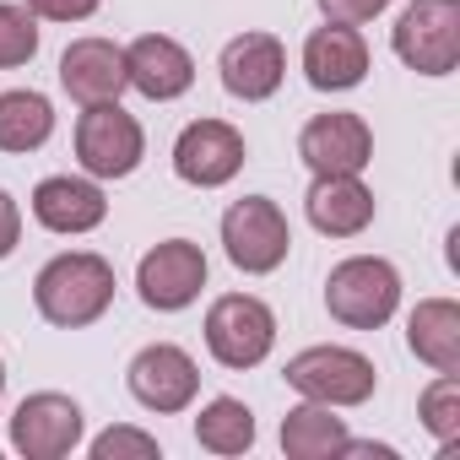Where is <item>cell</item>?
Masks as SVG:
<instances>
[{"instance_id":"1","label":"cell","mask_w":460,"mask_h":460,"mask_svg":"<svg viewBox=\"0 0 460 460\" xmlns=\"http://www.w3.org/2000/svg\"><path fill=\"white\" fill-rule=\"evenodd\" d=\"M33 304L49 325H66V331H82L93 325L109 304H114V266L103 255H55L39 282H33Z\"/></svg>"},{"instance_id":"2","label":"cell","mask_w":460,"mask_h":460,"mask_svg":"<svg viewBox=\"0 0 460 460\" xmlns=\"http://www.w3.org/2000/svg\"><path fill=\"white\" fill-rule=\"evenodd\" d=\"M401 304V277L379 255H352L325 277V309L347 331H379Z\"/></svg>"},{"instance_id":"3","label":"cell","mask_w":460,"mask_h":460,"mask_svg":"<svg viewBox=\"0 0 460 460\" xmlns=\"http://www.w3.org/2000/svg\"><path fill=\"white\" fill-rule=\"evenodd\" d=\"M395 55L422 76H449L460 66V0H411L390 33Z\"/></svg>"},{"instance_id":"4","label":"cell","mask_w":460,"mask_h":460,"mask_svg":"<svg viewBox=\"0 0 460 460\" xmlns=\"http://www.w3.org/2000/svg\"><path fill=\"white\" fill-rule=\"evenodd\" d=\"M222 244H227V261L250 277H266L288 261L293 250V234H288V217L277 200L266 195H250V200H234L222 217Z\"/></svg>"},{"instance_id":"5","label":"cell","mask_w":460,"mask_h":460,"mask_svg":"<svg viewBox=\"0 0 460 460\" xmlns=\"http://www.w3.org/2000/svg\"><path fill=\"white\" fill-rule=\"evenodd\" d=\"M271 341H277V314L250 293H227V298H217L206 309V347H211V358L222 368L266 363Z\"/></svg>"},{"instance_id":"6","label":"cell","mask_w":460,"mask_h":460,"mask_svg":"<svg viewBox=\"0 0 460 460\" xmlns=\"http://www.w3.org/2000/svg\"><path fill=\"white\" fill-rule=\"evenodd\" d=\"M288 385L325 406H363L374 395L379 374L352 347H304L298 358H288Z\"/></svg>"},{"instance_id":"7","label":"cell","mask_w":460,"mask_h":460,"mask_svg":"<svg viewBox=\"0 0 460 460\" xmlns=\"http://www.w3.org/2000/svg\"><path fill=\"white\" fill-rule=\"evenodd\" d=\"M146 152V136L136 125V114H125L119 103H93L82 119H76V157L93 179H125L136 173Z\"/></svg>"},{"instance_id":"8","label":"cell","mask_w":460,"mask_h":460,"mask_svg":"<svg viewBox=\"0 0 460 460\" xmlns=\"http://www.w3.org/2000/svg\"><path fill=\"white\" fill-rule=\"evenodd\" d=\"M136 288H141V304L146 309H163V314L195 304L200 288H206V255H200V244L168 239V244L146 250L141 255V271H136Z\"/></svg>"},{"instance_id":"9","label":"cell","mask_w":460,"mask_h":460,"mask_svg":"<svg viewBox=\"0 0 460 460\" xmlns=\"http://www.w3.org/2000/svg\"><path fill=\"white\" fill-rule=\"evenodd\" d=\"M244 168V136L222 119H195L173 141V173L195 190H217Z\"/></svg>"},{"instance_id":"10","label":"cell","mask_w":460,"mask_h":460,"mask_svg":"<svg viewBox=\"0 0 460 460\" xmlns=\"http://www.w3.org/2000/svg\"><path fill=\"white\" fill-rule=\"evenodd\" d=\"M130 395L146 406V411H184L200 390V368L184 347L173 341H157V347H141L130 358Z\"/></svg>"},{"instance_id":"11","label":"cell","mask_w":460,"mask_h":460,"mask_svg":"<svg viewBox=\"0 0 460 460\" xmlns=\"http://www.w3.org/2000/svg\"><path fill=\"white\" fill-rule=\"evenodd\" d=\"M82 438V406L60 390H39L17 406L12 417V444L28 455V460H60L71 455Z\"/></svg>"},{"instance_id":"12","label":"cell","mask_w":460,"mask_h":460,"mask_svg":"<svg viewBox=\"0 0 460 460\" xmlns=\"http://www.w3.org/2000/svg\"><path fill=\"white\" fill-rule=\"evenodd\" d=\"M60 87L93 109V103H119V93L130 87L125 76V49L109 44V39H76L66 55H60Z\"/></svg>"},{"instance_id":"13","label":"cell","mask_w":460,"mask_h":460,"mask_svg":"<svg viewBox=\"0 0 460 460\" xmlns=\"http://www.w3.org/2000/svg\"><path fill=\"white\" fill-rule=\"evenodd\" d=\"M298 157L314 173H363L374 157V136L358 114H314L298 136Z\"/></svg>"},{"instance_id":"14","label":"cell","mask_w":460,"mask_h":460,"mask_svg":"<svg viewBox=\"0 0 460 460\" xmlns=\"http://www.w3.org/2000/svg\"><path fill=\"white\" fill-rule=\"evenodd\" d=\"M125 76H130V87H136L141 98L168 103V98H184V93H190L195 60H190L184 44H173V39H163V33H146V39H136V44L125 49Z\"/></svg>"},{"instance_id":"15","label":"cell","mask_w":460,"mask_h":460,"mask_svg":"<svg viewBox=\"0 0 460 460\" xmlns=\"http://www.w3.org/2000/svg\"><path fill=\"white\" fill-rule=\"evenodd\" d=\"M304 76H309V87H320V93H347V87H358V82L368 76V44H363V33H358V28H341V22L314 28L309 44H304Z\"/></svg>"},{"instance_id":"16","label":"cell","mask_w":460,"mask_h":460,"mask_svg":"<svg viewBox=\"0 0 460 460\" xmlns=\"http://www.w3.org/2000/svg\"><path fill=\"white\" fill-rule=\"evenodd\" d=\"M222 87L244 98V103H261L282 87V71H288V55L271 33H239L234 44L222 49Z\"/></svg>"},{"instance_id":"17","label":"cell","mask_w":460,"mask_h":460,"mask_svg":"<svg viewBox=\"0 0 460 460\" xmlns=\"http://www.w3.org/2000/svg\"><path fill=\"white\" fill-rule=\"evenodd\" d=\"M33 217L49 227V234H93V227L109 217V200L93 179H71L55 173L33 190Z\"/></svg>"},{"instance_id":"18","label":"cell","mask_w":460,"mask_h":460,"mask_svg":"<svg viewBox=\"0 0 460 460\" xmlns=\"http://www.w3.org/2000/svg\"><path fill=\"white\" fill-rule=\"evenodd\" d=\"M304 206L325 239H352L374 222V195L363 190L358 173H314V190Z\"/></svg>"},{"instance_id":"19","label":"cell","mask_w":460,"mask_h":460,"mask_svg":"<svg viewBox=\"0 0 460 460\" xmlns=\"http://www.w3.org/2000/svg\"><path fill=\"white\" fill-rule=\"evenodd\" d=\"M406 341L411 352L438 368V374H460V309L449 298H428L411 309V325H406Z\"/></svg>"},{"instance_id":"20","label":"cell","mask_w":460,"mask_h":460,"mask_svg":"<svg viewBox=\"0 0 460 460\" xmlns=\"http://www.w3.org/2000/svg\"><path fill=\"white\" fill-rule=\"evenodd\" d=\"M347 444V422L336 417V406L325 401H309V406H293L282 417V449L293 460H325V455H341Z\"/></svg>"},{"instance_id":"21","label":"cell","mask_w":460,"mask_h":460,"mask_svg":"<svg viewBox=\"0 0 460 460\" xmlns=\"http://www.w3.org/2000/svg\"><path fill=\"white\" fill-rule=\"evenodd\" d=\"M55 136V109L44 93H0V152H33Z\"/></svg>"},{"instance_id":"22","label":"cell","mask_w":460,"mask_h":460,"mask_svg":"<svg viewBox=\"0 0 460 460\" xmlns=\"http://www.w3.org/2000/svg\"><path fill=\"white\" fill-rule=\"evenodd\" d=\"M195 438H200V449H211V455H244V449L255 444V411H250L244 401H234V395H217V401L195 417Z\"/></svg>"},{"instance_id":"23","label":"cell","mask_w":460,"mask_h":460,"mask_svg":"<svg viewBox=\"0 0 460 460\" xmlns=\"http://www.w3.org/2000/svg\"><path fill=\"white\" fill-rule=\"evenodd\" d=\"M39 55V28L28 6H0V71H17Z\"/></svg>"},{"instance_id":"24","label":"cell","mask_w":460,"mask_h":460,"mask_svg":"<svg viewBox=\"0 0 460 460\" xmlns=\"http://www.w3.org/2000/svg\"><path fill=\"white\" fill-rule=\"evenodd\" d=\"M417 411H422V422L449 444V438L460 433V379H455V374H438V379L422 390V406H417Z\"/></svg>"},{"instance_id":"25","label":"cell","mask_w":460,"mask_h":460,"mask_svg":"<svg viewBox=\"0 0 460 460\" xmlns=\"http://www.w3.org/2000/svg\"><path fill=\"white\" fill-rule=\"evenodd\" d=\"M157 460V438L152 433H136V428H109L93 438V460Z\"/></svg>"},{"instance_id":"26","label":"cell","mask_w":460,"mask_h":460,"mask_svg":"<svg viewBox=\"0 0 460 460\" xmlns=\"http://www.w3.org/2000/svg\"><path fill=\"white\" fill-rule=\"evenodd\" d=\"M390 6V0H320V12L341 28H358V22H374L379 12Z\"/></svg>"},{"instance_id":"27","label":"cell","mask_w":460,"mask_h":460,"mask_svg":"<svg viewBox=\"0 0 460 460\" xmlns=\"http://www.w3.org/2000/svg\"><path fill=\"white\" fill-rule=\"evenodd\" d=\"M33 17H49V22H82L98 12V0H28Z\"/></svg>"},{"instance_id":"28","label":"cell","mask_w":460,"mask_h":460,"mask_svg":"<svg viewBox=\"0 0 460 460\" xmlns=\"http://www.w3.org/2000/svg\"><path fill=\"white\" fill-rule=\"evenodd\" d=\"M17 239H22V211H17V200L6 190H0V261L17 250Z\"/></svg>"},{"instance_id":"29","label":"cell","mask_w":460,"mask_h":460,"mask_svg":"<svg viewBox=\"0 0 460 460\" xmlns=\"http://www.w3.org/2000/svg\"><path fill=\"white\" fill-rule=\"evenodd\" d=\"M0 390H6V363H0Z\"/></svg>"}]
</instances>
